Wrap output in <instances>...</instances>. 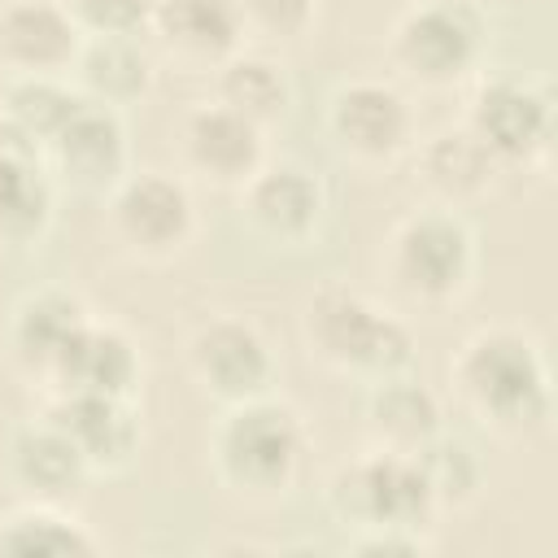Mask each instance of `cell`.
<instances>
[{
  "mask_svg": "<svg viewBox=\"0 0 558 558\" xmlns=\"http://www.w3.org/2000/svg\"><path fill=\"white\" fill-rule=\"evenodd\" d=\"M44 161L57 187H70L78 196H109L131 170V140L122 109L83 100L65 118V126L52 140H44Z\"/></svg>",
  "mask_w": 558,
  "mask_h": 558,
  "instance_id": "obj_11",
  "label": "cell"
},
{
  "mask_svg": "<svg viewBox=\"0 0 558 558\" xmlns=\"http://www.w3.org/2000/svg\"><path fill=\"white\" fill-rule=\"evenodd\" d=\"M484 52L488 17L475 0H414L388 31V65L423 92H449L466 83Z\"/></svg>",
  "mask_w": 558,
  "mask_h": 558,
  "instance_id": "obj_5",
  "label": "cell"
},
{
  "mask_svg": "<svg viewBox=\"0 0 558 558\" xmlns=\"http://www.w3.org/2000/svg\"><path fill=\"white\" fill-rule=\"evenodd\" d=\"M83 100L87 96L70 78H9L0 92V113L44 148V140H52Z\"/></svg>",
  "mask_w": 558,
  "mask_h": 558,
  "instance_id": "obj_27",
  "label": "cell"
},
{
  "mask_svg": "<svg viewBox=\"0 0 558 558\" xmlns=\"http://www.w3.org/2000/svg\"><path fill=\"white\" fill-rule=\"evenodd\" d=\"M458 405L501 440H536L554 427V371L545 344L514 327H475L449 357Z\"/></svg>",
  "mask_w": 558,
  "mask_h": 558,
  "instance_id": "obj_1",
  "label": "cell"
},
{
  "mask_svg": "<svg viewBox=\"0 0 558 558\" xmlns=\"http://www.w3.org/2000/svg\"><path fill=\"white\" fill-rule=\"evenodd\" d=\"M92 318L87 301L61 283H44V288H31L13 301L9 310V323H4V344H9V357L13 366L48 388L61 353L70 349V340L78 336V327Z\"/></svg>",
  "mask_w": 558,
  "mask_h": 558,
  "instance_id": "obj_17",
  "label": "cell"
},
{
  "mask_svg": "<svg viewBox=\"0 0 558 558\" xmlns=\"http://www.w3.org/2000/svg\"><path fill=\"white\" fill-rule=\"evenodd\" d=\"M362 432H366V445H375V449L418 453L432 436L445 432V405L414 371L384 375V379L366 384Z\"/></svg>",
  "mask_w": 558,
  "mask_h": 558,
  "instance_id": "obj_21",
  "label": "cell"
},
{
  "mask_svg": "<svg viewBox=\"0 0 558 558\" xmlns=\"http://www.w3.org/2000/svg\"><path fill=\"white\" fill-rule=\"evenodd\" d=\"M83 35H148L153 0H61Z\"/></svg>",
  "mask_w": 558,
  "mask_h": 558,
  "instance_id": "obj_29",
  "label": "cell"
},
{
  "mask_svg": "<svg viewBox=\"0 0 558 558\" xmlns=\"http://www.w3.org/2000/svg\"><path fill=\"white\" fill-rule=\"evenodd\" d=\"M214 100L235 109L240 118L257 122L262 131H270L292 109V78L283 70V61H275L270 52L240 48L214 70Z\"/></svg>",
  "mask_w": 558,
  "mask_h": 558,
  "instance_id": "obj_25",
  "label": "cell"
},
{
  "mask_svg": "<svg viewBox=\"0 0 558 558\" xmlns=\"http://www.w3.org/2000/svg\"><path fill=\"white\" fill-rule=\"evenodd\" d=\"M323 126H327L336 157H344L349 166H362V170H379V166L401 161L418 140L414 105L388 78L340 83L327 96Z\"/></svg>",
  "mask_w": 558,
  "mask_h": 558,
  "instance_id": "obj_9",
  "label": "cell"
},
{
  "mask_svg": "<svg viewBox=\"0 0 558 558\" xmlns=\"http://www.w3.org/2000/svg\"><path fill=\"white\" fill-rule=\"evenodd\" d=\"M327 510L349 532H375V527L427 532L432 519L440 514L418 458L414 453L375 449V445L331 471Z\"/></svg>",
  "mask_w": 558,
  "mask_h": 558,
  "instance_id": "obj_6",
  "label": "cell"
},
{
  "mask_svg": "<svg viewBox=\"0 0 558 558\" xmlns=\"http://www.w3.org/2000/svg\"><path fill=\"white\" fill-rule=\"evenodd\" d=\"M100 536L65 501L22 497L0 514V558H96Z\"/></svg>",
  "mask_w": 558,
  "mask_h": 558,
  "instance_id": "obj_24",
  "label": "cell"
},
{
  "mask_svg": "<svg viewBox=\"0 0 558 558\" xmlns=\"http://www.w3.org/2000/svg\"><path fill=\"white\" fill-rule=\"evenodd\" d=\"M183 362L192 384L214 397L218 405H235L248 397H266L275 392V353L270 340L257 331V323L240 318V314H214L205 318L187 344H183Z\"/></svg>",
  "mask_w": 558,
  "mask_h": 558,
  "instance_id": "obj_10",
  "label": "cell"
},
{
  "mask_svg": "<svg viewBox=\"0 0 558 558\" xmlns=\"http://www.w3.org/2000/svg\"><path fill=\"white\" fill-rule=\"evenodd\" d=\"M179 161L196 183L240 192L266 161V131L235 109L205 100L179 122Z\"/></svg>",
  "mask_w": 558,
  "mask_h": 558,
  "instance_id": "obj_13",
  "label": "cell"
},
{
  "mask_svg": "<svg viewBox=\"0 0 558 558\" xmlns=\"http://www.w3.org/2000/svg\"><path fill=\"white\" fill-rule=\"evenodd\" d=\"M301 340L318 366L357 384L414 371V353H418L405 318H397L388 305L340 279H327L323 288L310 292L301 310Z\"/></svg>",
  "mask_w": 558,
  "mask_h": 558,
  "instance_id": "obj_3",
  "label": "cell"
},
{
  "mask_svg": "<svg viewBox=\"0 0 558 558\" xmlns=\"http://www.w3.org/2000/svg\"><path fill=\"white\" fill-rule=\"evenodd\" d=\"M157 57L144 35H83L70 83L109 109H126L153 92Z\"/></svg>",
  "mask_w": 558,
  "mask_h": 558,
  "instance_id": "obj_23",
  "label": "cell"
},
{
  "mask_svg": "<svg viewBox=\"0 0 558 558\" xmlns=\"http://www.w3.org/2000/svg\"><path fill=\"white\" fill-rule=\"evenodd\" d=\"M414 170H418V183L432 196V205H445V209H471V205L497 196L501 183L510 179L497 166V157L462 122H453V126L436 131L427 144H418Z\"/></svg>",
  "mask_w": 558,
  "mask_h": 558,
  "instance_id": "obj_19",
  "label": "cell"
},
{
  "mask_svg": "<svg viewBox=\"0 0 558 558\" xmlns=\"http://www.w3.org/2000/svg\"><path fill=\"white\" fill-rule=\"evenodd\" d=\"M432 536L427 532H405V527H375V532H349V554H371V558H414L427 554Z\"/></svg>",
  "mask_w": 558,
  "mask_h": 558,
  "instance_id": "obj_30",
  "label": "cell"
},
{
  "mask_svg": "<svg viewBox=\"0 0 558 558\" xmlns=\"http://www.w3.org/2000/svg\"><path fill=\"white\" fill-rule=\"evenodd\" d=\"M105 227L126 257L166 266L183 257L201 231L192 183L170 170H126L105 196Z\"/></svg>",
  "mask_w": 558,
  "mask_h": 558,
  "instance_id": "obj_7",
  "label": "cell"
},
{
  "mask_svg": "<svg viewBox=\"0 0 558 558\" xmlns=\"http://www.w3.org/2000/svg\"><path fill=\"white\" fill-rule=\"evenodd\" d=\"M44 414L74 440L92 475H122L135 466L144 427L135 397H100V392H48Z\"/></svg>",
  "mask_w": 558,
  "mask_h": 558,
  "instance_id": "obj_15",
  "label": "cell"
},
{
  "mask_svg": "<svg viewBox=\"0 0 558 558\" xmlns=\"http://www.w3.org/2000/svg\"><path fill=\"white\" fill-rule=\"evenodd\" d=\"M462 126L497 157L506 174H536L554 153V92L541 78H480L462 109Z\"/></svg>",
  "mask_w": 558,
  "mask_h": 558,
  "instance_id": "obj_8",
  "label": "cell"
},
{
  "mask_svg": "<svg viewBox=\"0 0 558 558\" xmlns=\"http://www.w3.org/2000/svg\"><path fill=\"white\" fill-rule=\"evenodd\" d=\"M57 192L44 148L0 113V248L39 244L52 227Z\"/></svg>",
  "mask_w": 558,
  "mask_h": 558,
  "instance_id": "obj_14",
  "label": "cell"
},
{
  "mask_svg": "<svg viewBox=\"0 0 558 558\" xmlns=\"http://www.w3.org/2000/svg\"><path fill=\"white\" fill-rule=\"evenodd\" d=\"M310 462V432L296 405L275 392L222 405L209 427V466L218 484L244 501H279Z\"/></svg>",
  "mask_w": 558,
  "mask_h": 558,
  "instance_id": "obj_2",
  "label": "cell"
},
{
  "mask_svg": "<svg viewBox=\"0 0 558 558\" xmlns=\"http://www.w3.org/2000/svg\"><path fill=\"white\" fill-rule=\"evenodd\" d=\"M418 466L427 475V488L436 497V510H466L484 493V458L453 432L432 436L418 453Z\"/></svg>",
  "mask_w": 558,
  "mask_h": 558,
  "instance_id": "obj_26",
  "label": "cell"
},
{
  "mask_svg": "<svg viewBox=\"0 0 558 558\" xmlns=\"http://www.w3.org/2000/svg\"><path fill=\"white\" fill-rule=\"evenodd\" d=\"M480 275V235L462 209H410L384 244V279L414 310H449L466 301Z\"/></svg>",
  "mask_w": 558,
  "mask_h": 558,
  "instance_id": "obj_4",
  "label": "cell"
},
{
  "mask_svg": "<svg viewBox=\"0 0 558 558\" xmlns=\"http://www.w3.org/2000/svg\"><path fill=\"white\" fill-rule=\"evenodd\" d=\"M248 231L275 248H301L327 218V187L301 161H262L257 174L235 192Z\"/></svg>",
  "mask_w": 558,
  "mask_h": 558,
  "instance_id": "obj_12",
  "label": "cell"
},
{
  "mask_svg": "<svg viewBox=\"0 0 558 558\" xmlns=\"http://www.w3.org/2000/svg\"><path fill=\"white\" fill-rule=\"evenodd\" d=\"M4 475L31 501H65L83 480H92L83 453L48 414L26 418L9 432Z\"/></svg>",
  "mask_w": 558,
  "mask_h": 558,
  "instance_id": "obj_22",
  "label": "cell"
},
{
  "mask_svg": "<svg viewBox=\"0 0 558 558\" xmlns=\"http://www.w3.org/2000/svg\"><path fill=\"white\" fill-rule=\"evenodd\" d=\"M83 31L61 0H0V74L9 78H70Z\"/></svg>",
  "mask_w": 558,
  "mask_h": 558,
  "instance_id": "obj_16",
  "label": "cell"
},
{
  "mask_svg": "<svg viewBox=\"0 0 558 558\" xmlns=\"http://www.w3.org/2000/svg\"><path fill=\"white\" fill-rule=\"evenodd\" d=\"M144 379L140 344L118 327L87 318L70 349L61 353L44 392H100V397H135Z\"/></svg>",
  "mask_w": 558,
  "mask_h": 558,
  "instance_id": "obj_20",
  "label": "cell"
},
{
  "mask_svg": "<svg viewBox=\"0 0 558 558\" xmlns=\"http://www.w3.org/2000/svg\"><path fill=\"white\" fill-rule=\"evenodd\" d=\"M244 39H257L266 48L296 44L314 31L318 22V0H235Z\"/></svg>",
  "mask_w": 558,
  "mask_h": 558,
  "instance_id": "obj_28",
  "label": "cell"
},
{
  "mask_svg": "<svg viewBox=\"0 0 558 558\" xmlns=\"http://www.w3.org/2000/svg\"><path fill=\"white\" fill-rule=\"evenodd\" d=\"M153 48L179 70H218L244 48V22L235 0H153Z\"/></svg>",
  "mask_w": 558,
  "mask_h": 558,
  "instance_id": "obj_18",
  "label": "cell"
}]
</instances>
